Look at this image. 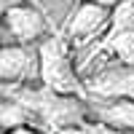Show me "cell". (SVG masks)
<instances>
[{"label": "cell", "instance_id": "6da1fadb", "mask_svg": "<svg viewBox=\"0 0 134 134\" xmlns=\"http://www.w3.org/2000/svg\"><path fill=\"white\" fill-rule=\"evenodd\" d=\"M3 97H16L24 102L32 115H35V126L43 131L57 134L62 129L78 126L91 118L88 113V99L86 97H72V94H59L54 88L35 83V86H3Z\"/></svg>", "mask_w": 134, "mask_h": 134}, {"label": "cell", "instance_id": "7a4b0ae2", "mask_svg": "<svg viewBox=\"0 0 134 134\" xmlns=\"http://www.w3.org/2000/svg\"><path fill=\"white\" fill-rule=\"evenodd\" d=\"M38 48H40V83L59 94L86 97V83L78 70L72 43L57 30L46 40H40Z\"/></svg>", "mask_w": 134, "mask_h": 134}, {"label": "cell", "instance_id": "3957f363", "mask_svg": "<svg viewBox=\"0 0 134 134\" xmlns=\"http://www.w3.org/2000/svg\"><path fill=\"white\" fill-rule=\"evenodd\" d=\"M51 32H57V24L38 3L30 0H3V21H0V46L11 43H40Z\"/></svg>", "mask_w": 134, "mask_h": 134}, {"label": "cell", "instance_id": "277c9868", "mask_svg": "<svg viewBox=\"0 0 134 134\" xmlns=\"http://www.w3.org/2000/svg\"><path fill=\"white\" fill-rule=\"evenodd\" d=\"M110 14L113 8L99 5L94 0H83L81 5L72 8V14L62 21L59 32L72 43L75 51H83L88 46H94L105 38V32L110 27Z\"/></svg>", "mask_w": 134, "mask_h": 134}, {"label": "cell", "instance_id": "5b68a950", "mask_svg": "<svg viewBox=\"0 0 134 134\" xmlns=\"http://www.w3.org/2000/svg\"><path fill=\"white\" fill-rule=\"evenodd\" d=\"M0 81L3 86L40 83V48L38 43L0 46Z\"/></svg>", "mask_w": 134, "mask_h": 134}, {"label": "cell", "instance_id": "8992f818", "mask_svg": "<svg viewBox=\"0 0 134 134\" xmlns=\"http://www.w3.org/2000/svg\"><path fill=\"white\" fill-rule=\"evenodd\" d=\"M88 113L94 121L134 134V99H88Z\"/></svg>", "mask_w": 134, "mask_h": 134}, {"label": "cell", "instance_id": "52a82bcc", "mask_svg": "<svg viewBox=\"0 0 134 134\" xmlns=\"http://www.w3.org/2000/svg\"><path fill=\"white\" fill-rule=\"evenodd\" d=\"M113 59L121 64H134V30H121V32H105V38L99 40Z\"/></svg>", "mask_w": 134, "mask_h": 134}, {"label": "cell", "instance_id": "ba28073f", "mask_svg": "<svg viewBox=\"0 0 134 134\" xmlns=\"http://www.w3.org/2000/svg\"><path fill=\"white\" fill-rule=\"evenodd\" d=\"M0 124H3V131L14 129V126H35V115H32V110L24 102H19L16 97H3Z\"/></svg>", "mask_w": 134, "mask_h": 134}, {"label": "cell", "instance_id": "9c48e42d", "mask_svg": "<svg viewBox=\"0 0 134 134\" xmlns=\"http://www.w3.org/2000/svg\"><path fill=\"white\" fill-rule=\"evenodd\" d=\"M81 3H83V0H38V5L48 14V19L57 24V30L62 27V21L72 14V8L81 5Z\"/></svg>", "mask_w": 134, "mask_h": 134}, {"label": "cell", "instance_id": "30bf717a", "mask_svg": "<svg viewBox=\"0 0 134 134\" xmlns=\"http://www.w3.org/2000/svg\"><path fill=\"white\" fill-rule=\"evenodd\" d=\"M57 134H126V131H118V129H113V126L102 124V121L88 118V121H83V124L70 126V129H62V131H57Z\"/></svg>", "mask_w": 134, "mask_h": 134}, {"label": "cell", "instance_id": "8fae6325", "mask_svg": "<svg viewBox=\"0 0 134 134\" xmlns=\"http://www.w3.org/2000/svg\"><path fill=\"white\" fill-rule=\"evenodd\" d=\"M3 134H48V131H43L40 126H14V129H8Z\"/></svg>", "mask_w": 134, "mask_h": 134}, {"label": "cell", "instance_id": "7c38bea8", "mask_svg": "<svg viewBox=\"0 0 134 134\" xmlns=\"http://www.w3.org/2000/svg\"><path fill=\"white\" fill-rule=\"evenodd\" d=\"M94 3H99V5H107V8H115L121 0H94Z\"/></svg>", "mask_w": 134, "mask_h": 134}, {"label": "cell", "instance_id": "4fadbf2b", "mask_svg": "<svg viewBox=\"0 0 134 134\" xmlns=\"http://www.w3.org/2000/svg\"><path fill=\"white\" fill-rule=\"evenodd\" d=\"M30 3H38V0H30Z\"/></svg>", "mask_w": 134, "mask_h": 134}]
</instances>
